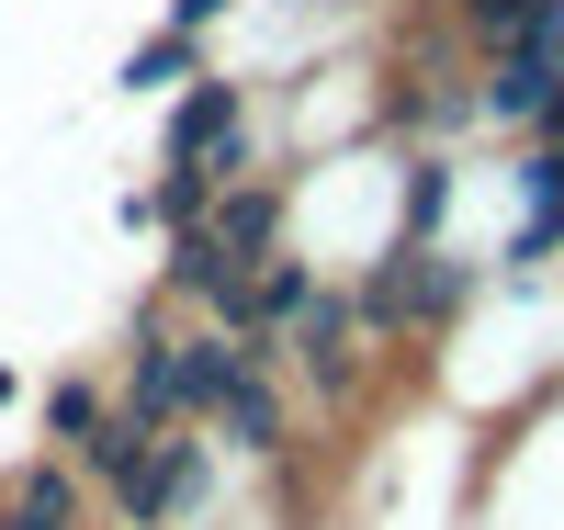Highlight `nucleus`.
<instances>
[{"instance_id":"1","label":"nucleus","mask_w":564,"mask_h":530,"mask_svg":"<svg viewBox=\"0 0 564 530\" xmlns=\"http://www.w3.org/2000/svg\"><path fill=\"white\" fill-rule=\"evenodd\" d=\"M204 441L226 463H282V452H294V383H282L271 361H249L238 383H226V407L204 418Z\"/></svg>"},{"instance_id":"2","label":"nucleus","mask_w":564,"mask_h":530,"mask_svg":"<svg viewBox=\"0 0 564 530\" xmlns=\"http://www.w3.org/2000/svg\"><path fill=\"white\" fill-rule=\"evenodd\" d=\"M204 237H215V249L226 260H271V249H294V181H282V170H260V181H226L215 192V204H204Z\"/></svg>"},{"instance_id":"3","label":"nucleus","mask_w":564,"mask_h":530,"mask_svg":"<svg viewBox=\"0 0 564 530\" xmlns=\"http://www.w3.org/2000/svg\"><path fill=\"white\" fill-rule=\"evenodd\" d=\"M226 508V452L204 429H159V519L148 530H204Z\"/></svg>"},{"instance_id":"4","label":"nucleus","mask_w":564,"mask_h":530,"mask_svg":"<svg viewBox=\"0 0 564 530\" xmlns=\"http://www.w3.org/2000/svg\"><path fill=\"white\" fill-rule=\"evenodd\" d=\"M0 530H90V486H79V463L34 452V463L12 474V497H0Z\"/></svg>"},{"instance_id":"5","label":"nucleus","mask_w":564,"mask_h":530,"mask_svg":"<svg viewBox=\"0 0 564 530\" xmlns=\"http://www.w3.org/2000/svg\"><path fill=\"white\" fill-rule=\"evenodd\" d=\"M102 418H113V396H102L90 372H57V383H45V452H57V463H79V441H90Z\"/></svg>"},{"instance_id":"6","label":"nucleus","mask_w":564,"mask_h":530,"mask_svg":"<svg viewBox=\"0 0 564 530\" xmlns=\"http://www.w3.org/2000/svg\"><path fill=\"white\" fill-rule=\"evenodd\" d=\"M204 204H215L204 170H159L148 192H124V226H159V237H170V226H204Z\"/></svg>"},{"instance_id":"7","label":"nucleus","mask_w":564,"mask_h":530,"mask_svg":"<svg viewBox=\"0 0 564 530\" xmlns=\"http://www.w3.org/2000/svg\"><path fill=\"white\" fill-rule=\"evenodd\" d=\"M181 79H204V45L159 23V34H148V45H135V57H124V90H159V102H170V90H181Z\"/></svg>"},{"instance_id":"8","label":"nucleus","mask_w":564,"mask_h":530,"mask_svg":"<svg viewBox=\"0 0 564 530\" xmlns=\"http://www.w3.org/2000/svg\"><path fill=\"white\" fill-rule=\"evenodd\" d=\"M497 45L531 57V68H564V0H520V23H508ZM475 57H486V45H475Z\"/></svg>"},{"instance_id":"9","label":"nucleus","mask_w":564,"mask_h":530,"mask_svg":"<svg viewBox=\"0 0 564 530\" xmlns=\"http://www.w3.org/2000/svg\"><path fill=\"white\" fill-rule=\"evenodd\" d=\"M226 12H238V0H170V34H193V45H204Z\"/></svg>"},{"instance_id":"10","label":"nucleus","mask_w":564,"mask_h":530,"mask_svg":"<svg viewBox=\"0 0 564 530\" xmlns=\"http://www.w3.org/2000/svg\"><path fill=\"white\" fill-rule=\"evenodd\" d=\"M531 148H564V79L542 90V113H531Z\"/></svg>"},{"instance_id":"11","label":"nucleus","mask_w":564,"mask_h":530,"mask_svg":"<svg viewBox=\"0 0 564 530\" xmlns=\"http://www.w3.org/2000/svg\"><path fill=\"white\" fill-rule=\"evenodd\" d=\"M12 396H23V372H12V361H0V407H12Z\"/></svg>"}]
</instances>
